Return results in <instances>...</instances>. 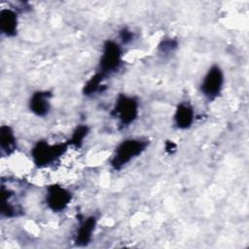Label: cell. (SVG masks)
I'll list each match as a JSON object with an SVG mask.
<instances>
[{"label":"cell","mask_w":249,"mask_h":249,"mask_svg":"<svg viewBox=\"0 0 249 249\" xmlns=\"http://www.w3.org/2000/svg\"><path fill=\"white\" fill-rule=\"evenodd\" d=\"M68 147L67 142L50 144L46 140H39L31 148V159L37 167H46L61 158Z\"/></svg>","instance_id":"2"},{"label":"cell","mask_w":249,"mask_h":249,"mask_svg":"<svg viewBox=\"0 0 249 249\" xmlns=\"http://www.w3.org/2000/svg\"><path fill=\"white\" fill-rule=\"evenodd\" d=\"M176 149V145L174 142L172 141H166L165 142V150L166 152H168L169 154L173 153V151Z\"/></svg>","instance_id":"17"},{"label":"cell","mask_w":249,"mask_h":249,"mask_svg":"<svg viewBox=\"0 0 249 249\" xmlns=\"http://www.w3.org/2000/svg\"><path fill=\"white\" fill-rule=\"evenodd\" d=\"M72 193L59 184H51L46 188L45 202L54 213L64 211L72 201Z\"/></svg>","instance_id":"6"},{"label":"cell","mask_w":249,"mask_h":249,"mask_svg":"<svg viewBox=\"0 0 249 249\" xmlns=\"http://www.w3.org/2000/svg\"><path fill=\"white\" fill-rule=\"evenodd\" d=\"M18 18L16 11L4 8L0 11V31L6 37H15L18 34Z\"/></svg>","instance_id":"11"},{"label":"cell","mask_w":249,"mask_h":249,"mask_svg":"<svg viewBox=\"0 0 249 249\" xmlns=\"http://www.w3.org/2000/svg\"><path fill=\"white\" fill-rule=\"evenodd\" d=\"M174 124L179 129L190 128L195 121V110L189 102H181L177 105L174 116Z\"/></svg>","instance_id":"10"},{"label":"cell","mask_w":249,"mask_h":249,"mask_svg":"<svg viewBox=\"0 0 249 249\" xmlns=\"http://www.w3.org/2000/svg\"><path fill=\"white\" fill-rule=\"evenodd\" d=\"M224 73L219 65H212L204 75L199 86L200 92L209 101L215 100L222 92L224 87Z\"/></svg>","instance_id":"5"},{"label":"cell","mask_w":249,"mask_h":249,"mask_svg":"<svg viewBox=\"0 0 249 249\" xmlns=\"http://www.w3.org/2000/svg\"><path fill=\"white\" fill-rule=\"evenodd\" d=\"M178 47V42L175 39L172 38H165L160 41L159 44V50L162 53H172L174 50H176Z\"/></svg>","instance_id":"15"},{"label":"cell","mask_w":249,"mask_h":249,"mask_svg":"<svg viewBox=\"0 0 249 249\" xmlns=\"http://www.w3.org/2000/svg\"><path fill=\"white\" fill-rule=\"evenodd\" d=\"M89 133V127L87 124H79L73 130L69 140L67 141L69 146L74 148H81L84 144L85 139Z\"/></svg>","instance_id":"14"},{"label":"cell","mask_w":249,"mask_h":249,"mask_svg":"<svg viewBox=\"0 0 249 249\" xmlns=\"http://www.w3.org/2000/svg\"><path fill=\"white\" fill-rule=\"evenodd\" d=\"M149 146V141L140 138H128L122 141L115 149L110 160L114 170H121L132 160L139 157Z\"/></svg>","instance_id":"1"},{"label":"cell","mask_w":249,"mask_h":249,"mask_svg":"<svg viewBox=\"0 0 249 249\" xmlns=\"http://www.w3.org/2000/svg\"><path fill=\"white\" fill-rule=\"evenodd\" d=\"M16 193L6 187L4 183L1 186V215L6 218H16L23 214L21 205L15 199Z\"/></svg>","instance_id":"7"},{"label":"cell","mask_w":249,"mask_h":249,"mask_svg":"<svg viewBox=\"0 0 249 249\" xmlns=\"http://www.w3.org/2000/svg\"><path fill=\"white\" fill-rule=\"evenodd\" d=\"M53 93L50 90H36L29 98V110L37 117H46L51 110V98Z\"/></svg>","instance_id":"9"},{"label":"cell","mask_w":249,"mask_h":249,"mask_svg":"<svg viewBox=\"0 0 249 249\" xmlns=\"http://www.w3.org/2000/svg\"><path fill=\"white\" fill-rule=\"evenodd\" d=\"M17 138L10 125L3 124L0 127V150L3 156H11L17 150Z\"/></svg>","instance_id":"12"},{"label":"cell","mask_w":249,"mask_h":249,"mask_svg":"<svg viewBox=\"0 0 249 249\" xmlns=\"http://www.w3.org/2000/svg\"><path fill=\"white\" fill-rule=\"evenodd\" d=\"M122 61L123 49L121 45L114 40H107L102 47L97 72L101 73L106 78L120 68Z\"/></svg>","instance_id":"4"},{"label":"cell","mask_w":249,"mask_h":249,"mask_svg":"<svg viewBox=\"0 0 249 249\" xmlns=\"http://www.w3.org/2000/svg\"><path fill=\"white\" fill-rule=\"evenodd\" d=\"M139 114V102L136 97L119 94L111 111L113 118L119 121L121 126H128L135 122Z\"/></svg>","instance_id":"3"},{"label":"cell","mask_w":249,"mask_h":249,"mask_svg":"<svg viewBox=\"0 0 249 249\" xmlns=\"http://www.w3.org/2000/svg\"><path fill=\"white\" fill-rule=\"evenodd\" d=\"M96 224L97 220L95 216H88L80 221L74 236V243L76 246L85 247L91 242Z\"/></svg>","instance_id":"8"},{"label":"cell","mask_w":249,"mask_h":249,"mask_svg":"<svg viewBox=\"0 0 249 249\" xmlns=\"http://www.w3.org/2000/svg\"><path fill=\"white\" fill-rule=\"evenodd\" d=\"M105 77L99 73L96 72L94 75H92L85 84L83 89V93L87 96H90L92 94H95L96 92L102 90V83L104 81Z\"/></svg>","instance_id":"13"},{"label":"cell","mask_w":249,"mask_h":249,"mask_svg":"<svg viewBox=\"0 0 249 249\" xmlns=\"http://www.w3.org/2000/svg\"><path fill=\"white\" fill-rule=\"evenodd\" d=\"M119 37H120L122 43L126 45V44H129V43L132 42V40L134 38V33L130 29H128L126 27H124L120 30Z\"/></svg>","instance_id":"16"}]
</instances>
